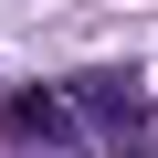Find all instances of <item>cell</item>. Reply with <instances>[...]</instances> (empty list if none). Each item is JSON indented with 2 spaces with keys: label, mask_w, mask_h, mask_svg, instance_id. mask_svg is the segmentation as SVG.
Instances as JSON below:
<instances>
[{
  "label": "cell",
  "mask_w": 158,
  "mask_h": 158,
  "mask_svg": "<svg viewBox=\"0 0 158 158\" xmlns=\"http://www.w3.org/2000/svg\"><path fill=\"white\" fill-rule=\"evenodd\" d=\"M74 116H85L74 85H11L0 95V137H11L21 158H85V127Z\"/></svg>",
  "instance_id": "1"
},
{
  "label": "cell",
  "mask_w": 158,
  "mask_h": 158,
  "mask_svg": "<svg viewBox=\"0 0 158 158\" xmlns=\"http://www.w3.org/2000/svg\"><path fill=\"white\" fill-rule=\"evenodd\" d=\"M74 106L95 116V137H106L116 158H148V106H137L127 74H74Z\"/></svg>",
  "instance_id": "2"
}]
</instances>
